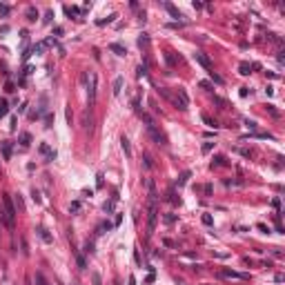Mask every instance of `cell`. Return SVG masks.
Instances as JSON below:
<instances>
[{"label": "cell", "instance_id": "obj_1", "mask_svg": "<svg viewBox=\"0 0 285 285\" xmlns=\"http://www.w3.org/2000/svg\"><path fill=\"white\" fill-rule=\"evenodd\" d=\"M3 221H5V225L9 227V229H14V225H16V207H14V200H11V196L9 194H3Z\"/></svg>", "mask_w": 285, "mask_h": 285}, {"label": "cell", "instance_id": "obj_2", "mask_svg": "<svg viewBox=\"0 0 285 285\" xmlns=\"http://www.w3.org/2000/svg\"><path fill=\"white\" fill-rule=\"evenodd\" d=\"M156 223H158V207H156V203H149V214H147V236L154 234V229H156Z\"/></svg>", "mask_w": 285, "mask_h": 285}, {"label": "cell", "instance_id": "obj_3", "mask_svg": "<svg viewBox=\"0 0 285 285\" xmlns=\"http://www.w3.org/2000/svg\"><path fill=\"white\" fill-rule=\"evenodd\" d=\"M169 100L174 102V105H176L180 112H187V107H189V98H187L185 89H176V96H172Z\"/></svg>", "mask_w": 285, "mask_h": 285}, {"label": "cell", "instance_id": "obj_4", "mask_svg": "<svg viewBox=\"0 0 285 285\" xmlns=\"http://www.w3.org/2000/svg\"><path fill=\"white\" fill-rule=\"evenodd\" d=\"M87 80H89V87H87V96H89V107L94 105V100H96V91H98V76L94 71L87 74Z\"/></svg>", "mask_w": 285, "mask_h": 285}, {"label": "cell", "instance_id": "obj_5", "mask_svg": "<svg viewBox=\"0 0 285 285\" xmlns=\"http://www.w3.org/2000/svg\"><path fill=\"white\" fill-rule=\"evenodd\" d=\"M147 132H149V136L154 138V143H156V145H163V147L167 145V138H165V134H161L158 129L154 127V123H151V125H147Z\"/></svg>", "mask_w": 285, "mask_h": 285}, {"label": "cell", "instance_id": "obj_6", "mask_svg": "<svg viewBox=\"0 0 285 285\" xmlns=\"http://www.w3.org/2000/svg\"><path fill=\"white\" fill-rule=\"evenodd\" d=\"M194 60H196V63H198V65H200V67L207 71V74H210V71L214 69V67H212V60L207 58V56L203 54V51H196V54H194Z\"/></svg>", "mask_w": 285, "mask_h": 285}, {"label": "cell", "instance_id": "obj_7", "mask_svg": "<svg viewBox=\"0 0 285 285\" xmlns=\"http://www.w3.org/2000/svg\"><path fill=\"white\" fill-rule=\"evenodd\" d=\"M221 274H223L225 278H241V281H247V278H249L247 274H238V272H234V270H223Z\"/></svg>", "mask_w": 285, "mask_h": 285}, {"label": "cell", "instance_id": "obj_8", "mask_svg": "<svg viewBox=\"0 0 285 285\" xmlns=\"http://www.w3.org/2000/svg\"><path fill=\"white\" fill-rule=\"evenodd\" d=\"M36 232H38V236H40V238H42L45 243H54V236H51V234H49V232H47V227H42V225H38V229H36Z\"/></svg>", "mask_w": 285, "mask_h": 285}, {"label": "cell", "instance_id": "obj_9", "mask_svg": "<svg viewBox=\"0 0 285 285\" xmlns=\"http://www.w3.org/2000/svg\"><path fill=\"white\" fill-rule=\"evenodd\" d=\"M163 7L169 11V16H172V18H183V14H180V11H178V9H176L172 3H163Z\"/></svg>", "mask_w": 285, "mask_h": 285}, {"label": "cell", "instance_id": "obj_10", "mask_svg": "<svg viewBox=\"0 0 285 285\" xmlns=\"http://www.w3.org/2000/svg\"><path fill=\"white\" fill-rule=\"evenodd\" d=\"M109 51H114V54H118V56H125V54H127V49H125L123 45H118V42H112V45H109Z\"/></svg>", "mask_w": 285, "mask_h": 285}, {"label": "cell", "instance_id": "obj_11", "mask_svg": "<svg viewBox=\"0 0 285 285\" xmlns=\"http://www.w3.org/2000/svg\"><path fill=\"white\" fill-rule=\"evenodd\" d=\"M0 147H3V156H5V161H11V143H0Z\"/></svg>", "mask_w": 285, "mask_h": 285}, {"label": "cell", "instance_id": "obj_12", "mask_svg": "<svg viewBox=\"0 0 285 285\" xmlns=\"http://www.w3.org/2000/svg\"><path fill=\"white\" fill-rule=\"evenodd\" d=\"M189 176H192V172H183V174H180V176L176 178V187H183V185L187 183V180H189Z\"/></svg>", "mask_w": 285, "mask_h": 285}, {"label": "cell", "instance_id": "obj_13", "mask_svg": "<svg viewBox=\"0 0 285 285\" xmlns=\"http://www.w3.org/2000/svg\"><path fill=\"white\" fill-rule=\"evenodd\" d=\"M120 147H123V151H125V156H127V158L132 156V145H129V140H127L125 136L120 138Z\"/></svg>", "mask_w": 285, "mask_h": 285}, {"label": "cell", "instance_id": "obj_14", "mask_svg": "<svg viewBox=\"0 0 285 285\" xmlns=\"http://www.w3.org/2000/svg\"><path fill=\"white\" fill-rule=\"evenodd\" d=\"M116 20V14H109L107 18H100V20H96V25L98 27H105V25H109V22H114Z\"/></svg>", "mask_w": 285, "mask_h": 285}, {"label": "cell", "instance_id": "obj_15", "mask_svg": "<svg viewBox=\"0 0 285 285\" xmlns=\"http://www.w3.org/2000/svg\"><path fill=\"white\" fill-rule=\"evenodd\" d=\"M238 74H241V76H249V74H252V65H249V63H241V65H238Z\"/></svg>", "mask_w": 285, "mask_h": 285}, {"label": "cell", "instance_id": "obj_16", "mask_svg": "<svg viewBox=\"0 0 285 285\" xmlns=\"http://www.w3.org/2000/svg\"><path fill=\"white\" fill-rule=\"evenodd\" d=\"M9 114V102L7 100H0V118H5Z\"/></svg>", "mask_w": 285, "mask_h": 285}, {"label": "cell", "instance_id": "obj_17", "mask_svg": "<svg viewBox=\"0 0 285 285\" xmlns=\"http://www.w3.org/2000/svg\"><path fill=\"white\" fill-rule=\"evenodd\" d=\"M114 227V223H109V221H105V223H100V227H98V234H105V232H109Z\"/></svg>", "mask_w": 285, "mask_h": 285}, {"label": "cell", "instance_id": "obj_18", "mask_svg": "<svg viewBox=\"0 0 285 285\" xmlns=\"http://www.w3.org/2000/svg\"><path fill=\"white\" fill-rule=\"evenodd\" d=\"M36 18H38V11L34 7H27V20L29 22H36Z\"/></svg>", "mask_w": 285, "mask_h": 285}, {"label": "cell", "instance_id": "obj_19", "mask_svg": "<svg viewBox=\"0 0 285 285\" xmlns=\"http://www.w3.org/2000/svg\"><path fill=\"white\" fill-rule=\"evenodd\" d=\"M120 89H123V76H118V78L114 80V94L118 96V94H120Z\"/></svg>", "mask_w": 285, "mask_h": 285}, {"label": "cell", "instance_id": "obj_20", "mask_svg": "<svg viewBox=\"0 0 285 285\" xmlns=\"http://www.w3.org/2000/svg\"><path fill=\"white\" fill-rule=\"evenodd\" d=\"M116 198H118V196H114V198H112V200H107V203H105V205H102V210H105V212H107V214H109V212H114V203H116Z\"/></svg>", "mask_w": 285, "mask_h": 285}, {"label": "cell", "instance_id": "obj_21", "mask_svg": "<svg viewBox=\"0 0 285 285\" xmlns=\"http://www.w3.org/2000/svg\"><path fill=\"white\" fill-rule=\"evenodd\" d=\"M20 143H22V147H27V145L31 143V134H27V132H22V134H20Z\"/></svg>", "mask_w": 285, "mask_h": 285}, {"label": "cell", "instance_id": "obj_22", "mask_svg": "<svg viewBox=\"0 0 285 285\" xmlns=\"http://www.w3.org/2000/svg\"><path fill=\"white\" fill-rule=\"evenodd\" d=\"M76 263H78V267H80V270H85V267H87V261H85V256H83V254H76Z\"/></svg>", "mask_w": 285, "mask_h": 285}, {"label": "cell", "instance_id": "obj_23", "mask_svg": "<svg viewBox=\"0 0 285 285\" xmlns=\"http://www.w3.org/2000/svg\"><path fill=\"white\" fill-rule=\"evenodd\" d=\"M36 283H38V285H49V281L45 278L42 272H36Z\"/></svg>", "mask_w": 285, "mask_h": 285}, {"label": "cell", "instance_id": "obj_24", "mask_svg": "<svg viewBox=\"0 0 285 285\" xmlns=\"http://www.w3.org/2000/svg\"><path fill=\"white\" fill-rule=\"evenodd\" d=\"M65 14L67 16H80V9L78 7H65Z\"/></svg>", "mask_w": 285, "mask_h": 285}, {"label": "cell", "instance_id": "obj_25", "mask_svg": "<svg viewBox=\"0 0 285 285\" xmlns=\"http://www.w3.org/2000/svg\"><path fill=\"white\" fill-rule=\"evenodd\" d=\"M225 156H214V161H212V167H218V165H225Z\"/></svg>", "mask_w": 285, "mask_h": 285}, {"label": "cell", "instance_id": "obj_26", "mask_svg": "<svg viewBox=\"0 0 285 285\" xmlns=\"http://www.w3.org/2000/svg\"><path fill=\"white\" fill-rule=\"evenodd\" d=\"M138 45H140V47H147V45H149V36H147V34H140V38H138Z\"/></svg>", "mask_w": 285, "mask_h": 285}, {"label": "cell", "instance_id": "obj_27", "mask_svg": "<svg viewBox=\"0 0 285 285\" xmlns=\"http://www.w3.org/2000/svg\"><path fill=\"white\" fill-rule=\"evenodd\" d=\"M69 212H74V214H76V212H80V200H74V203L69 205Z\"/></svg>", "mask_w": 285, "mask_h": 285}, {"label": "cell", "instance_id": "obj_28", "mask_svg": "<svg viewBox=\"0 0 285 285\" xmlns=\"http://www.w3.org/2000/svg\"><path fill=\"white\" fill-rule=\"evenodd\" d=\"M163 221H165L167 225H172V223H176V214H165V216H163Z\"/></svg>", "mask_w": 285, "mask_h": 285}, {"label": "cell", "instance_id": "obj_29", "mask_svg": "<svg viewBox=\"0 0 285 285\" xmlns=\"http://www.w3.org/2000/svg\"><path fill=\"white\" fill-rule=\"evenodd\" d=\"M9 5H5V3H0V16H9Z\"/></svg>", "mask_w": 285, "mask_h": 285}, {"label": "cell", "instance_id": "obj_30", "mask_svg": "<svg viewBox=\"0 0 285 285\" xmlns=\"http://www.w3.org/2000/svg\"><path fill=\"white\" fill-rule=\"evenodd\" d=\"M210 76H212V80H214L216 85H223V78H221V76H218V74H214V69L210 71Z\"/></svg>", "mask_w": 285, "mask_h": 285}, {"label": "cell", "instance_id": "obj_31", "mask_svg": "<svg viewBox=\"0 0 285 285\" xmlns=\"http://www.w3.org/2000/svg\"><path fill=\"white\" fill-rule=\"evenodd\" d=\"M91 281H94V285H102V278H100V274H98V272H94V274H91Z\"/></svg>", "mask_w": 285, "mask_h": 285}, {"label": "cell", "instance_id": "obj_32", "mask_svg": "<svg viewBox=\"0 0 285 285\" xmlns=\"http://www.w3.org/2000/svg\"><path fill=\"white\" fill-rule=\"evenodd\" d=\"M214 145H216V143H205V145H203V154H210V151L214 149Z\"/></svg>", "mask_w": 285, "mask_h": 285}, {"label": "cell", "instance_id": "obj_33", "mask_svg": "<svg viewBox=\"0 0 285 285\" xmlns=\"http://www.w3.org/2000/svg\"><path fill=\"white\" fill-rule=\"evenodd\" d=\"M203 223H205V225H212V223H214L212 214H203Z\"/></svg>", "mask_w": 285, "mask_h": 285}, {"label": "cell", "instance_id": "obj_34", "mask_svg": "<svg viewBox=\"0 0 285 285\" xmlns=\"http://www.w3.org/2000/svg\"><path fill=\"white\" fill-rule=\"evenodd\" d=\"M51 18H54V11H47V14H45V18H42V22H45V25H49V22H51Z\"/></svg>", "mask_w": 285, "mask_h": 285}, {"label": "cell", "instance_id": "obj_35", "mask_svg": "<svg viewBox=\"0 0 285 285\" xmlns=\"http://www.w3.org/2000/svg\"><path fill=\"white\" fill-rule=\"evenodd\" d=\"M136 74H138V78H143V76H145V74H147V65H140V67H138V71H136Z\"/></svg>", "mask_w": 285, "mask_h": 285}, {"label": "cell", "instance_id": "obj_36", "mask_svg": "<svg viewBox=\"0 0 285 285\" xmlns=\"http://www.w3.org/2000/svg\"><path fill=\"white\" fill-rule=\"evenodd\" d=\"M154 278H156V274H154V272H149V274H147V278H145V285H151V283H154Z\"/></svg>", "mask_w": 285, "mask_h": 285}, {"label": "cell", "instance_id": "obj_37", "mask_svg": "<svg viewBox=\"0 0 285 285\" xmlns=\"http://www.w3.org/2000/svg\"><path fill=\"white\" fill-rule=\"evenodd\" d=\"M31 54H34V51H31V47H29V49H25V51H22V60H29V56H31Z\"/></svg>", "mask_w": 285, "mask_h": 285}, {"label": "cell", "instance_id": "obj_38", "mask_svg": "<svg viewBox=\"0 0 285 285\" xmlns=\"http://www.w3.org/2000/svg\"><path fill=\"white\" fill-rule=\"evenodd\" d=\"M49 151H51V149H49V145H47V143H42V145H40V154H45V156H47Z\"/></svg>", "mask_w": 285, "mask_h": 285}, {"label": "cell", "instance_id": "obj_39", "mask_svg": "<svg viewBox=\"0 0 285 285\" xmlns=\"http://www.w3.org/2000/svg\"><path fill=\"white\" fill-rule=\"evenodd\" d=\"M85 252H87V254H91V252H94V243H91V241H87V243H85Z\"/></svg>", "mask_w": 285, "mask_h": 285}, {"label": "cell", "instance_id": "obj_40", "mask_svg": "<svg viewBox=\"0 0 285 285\" xmlns=\"http://www.w3.org/2000/svg\"><path fill=\"white\" fill-rule=\"evenodd\" d=\"M272 207H276V210H281V198L276 196V198H272Z\"/></svg>", "mask_w": 285, "mask_h": 285}, {"label": "cell", "instance_id": "obj_41", "mask_svg": "<svg viewBox=\"0 0 285 285\" xmlns=\"http://www.w3.org/2000/svg\"><path fill=\"white\" fill-rule=\"evenodd\" d=\"M267 112H270V114H272V116H276V118H278V116H281V114H278V112H276V109H274V105H267Z\"/></svg>", "mask_w": 285, "mask_h": 285}, {"label": "cell", "instance_id": "obj_42", "mask_svg": "<svg viewBox=\"0 0 285 285\" xmlns=\"http://www.w3.org/2000/svg\"><path fill=\"white\" fill-rule=\"evenodd\" d=\"M214 102H216V105H221V107L225 109V100H223V98H218V96H214Z\"/></svg>", "mask_w": 285, "mask_h": 285}, {"label": "cell", "instance_id": "obj_43", "mask_svg": "<svg viewBox=\"0 0 285 285\" xmlns=\"http://www.w3.org/2000/svg\"><path fill=\"white\" fill-rule=\"evenodd\" d=\"M238 94H241L243 98H247V96H249V89H247V87H241V91H238Z\"/></svg>", "mask_w": 285, "mask_h": 285}, {"label": "cell", "instance_id": "obj_44", "mask_svg": "<svg viewBox=\"0 0 285 285\" xmlns=\"http://www.w3.org/2000/svg\"><path fill=\"white\" fill-rule=\"evenodd\" d=\"M31 198H34V200H36V203H40V194H38V192H36V189H31Z\"/></svg>", "mask_w": 285, "mask_h": 285}, {"label": "cell", "instance_id": "obj_45", "mask_svg": "<svg viewBox=\"0 0 285 285\" xmlns=\"http://www.w3.org/2000/svg\"><path fill=\"white\" fill-rule=\"evenodd\" d=\"M198 85H200V87H203V89H212V85H210V83H207V80H200V83H198Z\"/></svg>", "mask_w": 285, "mask_h": 285}, {"label": "cell", "instance_id": "obj_46", "mask_svg": "<svg viewBox=\"0 0 285 285\" xmlns=\"http://www.w3.org/2000/svg\"><path fill=\"white\" fill-rule=\"evenodd\" d=\"M165 58H167V63H169V65H174V63H176V58H174L172 54H165Z\"/></svg>", "mask_w": 285, "mask_h": 285}, {"label": "cell", "instance_id": "obj_47", "mask_svg": "<svg viewBox=\"0 0 285 285\" xmlns=\"http://www.w3.org/2000/svg\"><path fill=\"white\" fill-rule=\"evenodd\" d=\"M205 123H207V125H210V127H216V125H218L216 120H210V118H207V116H205Z\"/></svg>", "mask_w": 285, "mask_h": 285}, {"label": "cell", "instance_id": "obj_48", "mask_svg": "<svg viewBox=\"0 0 285 285\" xmlns=\"http://www.w3.org/2000/svg\"><path fill=\"white\" fill-rule=\"evenodd\" d=\"M100 185H102V174L96 176V187H100Z\"/></svg>", "mask_w": 285, "mask_h": 285}, {"label": "cell", "instance_id": "obj_49", "mask_svg": "<svg viewBox=\"0 0 285 285\" xmlns=\"http://www.w3.org/2000/svg\"><path fill=\"white\" fill-rule=\"evenodd\" d=\"M245 125H247L249 129H256V123H254V120H245Z\"/></svg>", "mask_w": 285, "mask_h": 285}, {"label": "cell", "instance_id": "obj_50", "mask_svg": "<svg viewBox=\"0 0 285 285\" xmlns=\"http://www.w3.org/2000/svg\"><path fill=\"white\" fill-rule=\"evenodd\" d=\"M16 123H18V118H11V127H9L11 132H16Z\"/></svg>", "mask_w": 285, "mask_h": 285}, {"label": "cell", "instance_id": "obj_51", "mask_svg": "<svg viewBox=\"0 0 285 285\" xmlns=\"http://www.w3.org/2000/svg\"><path fill=\"white\" fill-rule=\"evenodd\" d=\"M129 285H136V278L134 276H129Z\"/></svg>", "mask_w": 285, "mask_h": 285}, {"label": "cell", "instance_id": "obj_52", "mask_svg": "<svg viewBox=\"0 0 285 285\" xmlns=\"http://www.w3.org/2000/svg\"><path fill=\"white\" fill-rule=\"evenodd\" d=\"M25 285H31V278H25Z\"/></svg>", "mask_w": 285, "mask_h": 285}]
</instances>
